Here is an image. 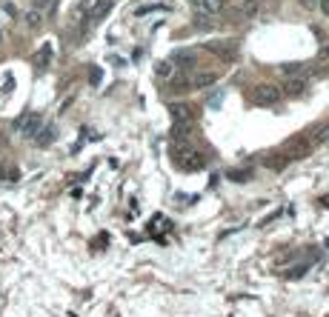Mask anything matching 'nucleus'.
<instances>
[{
	"instance_id": "nucleus-1",
	"label": "nucleus",
	"mask_w": 329,
	"mask_h": 317,
	"mask_svg": "<svg viewBox=\"0 0 329 317\" xmlns=\"http://www.w3.org/2000/svg\"><path fill=\"white\" fill-rule=\"evenodd\" d=\"M172 160H175L183 171H201L206 166L204 155H201L198 149L186 146V143H175V146H172Z\"/></svg>"
},
{
	"instance_id": "nucleus-2",
	"label": "nucleus",
	"mask_w": 329,
	"mask_h": 317,
	"mask_svg": "<svg viewBox=\"0 0 329 317\" xmlns=\"http://www.w3.org/2000/svg\"><path fill=\"white\" fill-rule=\"evenodd\" d=\"M169 63L175 69H189V66L198 63V52H195V49H175L172 57H169Z\"/></svg>"
},
{
	"instance_id": "nucleus-3",
	"label": "nucleus",
	"mask_w": 329,
	"mask_h": 317,
	"mask_svg": "<svg viewBox=\"0 0 329 317\" xmlns=\"http://www.w3.org/2000/svg\"><path fill=\"white\" fill-rule=\"evenodd\" d=\"M255 100L263 103V106H272V103L281 100V89H278L275 83H263V86L255 89Z\"/></svg>"
},
{
	"instance_id": "nucleus-4",
	"label": "nucleus",
	"mask_w": 329,
	"mask_h": 317,
	"mask_svg": "<svg viewBox=\"0 0 329 317\" xmlns=\"http://www.w3.org/2000/svg\"><path fill=\"white\" fill-rule=\"evenodd\" d=\"M112 3H114V0H92V3H89V9H86L89 20H92V23L103 20V17H106V14L112 11Z\"/></svg>"
},
{
	"instance_id": "nucleus-5",
	"label": "nucleus",
	"mask_w": 329,
	"mask_h": 317,
	"mask_svg": "<svg viewBox=\"0 0 329 317\" xmlns=\"http://www.w3.org/2000/svg\"><path fill=\"white\" fill-rule=\"evenodd\" d=\"M40 126H43V117H40V114H29V117L17 120V129L23 132V137H34L40 132Z\"/></svg>"
},
{
	"instance_id": "nucleus-6",
	"label": "nucleus",
	"mask_w": 329,
	"mask_h": 317,
	"mask_svg": "<svg viewBox=\"0 0 329 317\" xmlns=\"http://www.w3.org/2000/svg\"><path fill=\"white\" fill-rule=\"evenodd\" d=\"M192 129H195L192 120H175V123H172V140H175V143H183L186 137L192 135Z\"/></svg>"
},
{
	"instance_id": "nucleus-7",
	"label": "nucleus",
	"mask_w": 329,
	"mask_h": 317,
	"mask_svg": "<svg viewBox=\"0 0 329 317\" xmlns=\"http://www.w3.org/2000/svg\"><path fill=\"white\" fill-rule=\"evenodd\" d=\"M307 86H309V80L301 78V75H292V78L286 80V91H289L292 97H301V94H307Z\"/></svg>"
},
{
	"instance_id": "nucleus-8",
	"label": "nucleus",
	"mask_w": 329,
	"mask_h": 317,
	"mask_svg": "<svg viewBox=\"0 0 329 317\" xmlns=\"http://www.w3.org/2000/svg\"><path fill=\"white\" fill-rule=\"evenodd\" d=\"M192 3L201 14H218V11L226 6V0H192Z\"/></svg>"
},
{
	"instance_id": "nucleus-9",
	"label": "nucleus",
	"mask_w": 329,
	"mask_h": 317,
	"mask_svg": "<svg viewBox=\"0 0 329 317\" xmlns=\"http://www.w3.org/2000/svg\"><path fill=\"white\" fill-rule=\"evenodd\" d=\"M209 46V52L218 57H223V60H232V57L238 55V46L235 43H206Z\"/></svg>"
},
{
	"instance_id": "nucleus-10",
	"label": "nucleus",
	"mask_w": 329,
	"mask_h": 317,
	"mask_svg": "<svg viewBox=\"0 0 329 317\" xmlns=\"http://www.w3.org/2000/svg\"><path fill=\"white\" fill-rule=\"evenodd\" d=\"M169 86L172 89H189L192 86V75L186 69H175V75L169 78Z\"/></svg>"
},
{
	"instance_id": "nucleus-11",
	"label": "nucleus",
	"mask_w": 329,
	"mask_h": 317,
	"mask_svg": "<svg viewBox=\"0 0 329 317\" xmlns=\"http://www.w3.org/2000/svg\"><path fill=\"white\" fill-rule=\"evenodd\" d=\"M52 57H55V49H52V43H43V46H40V52L34 55V66H37V69H46L49 63H52Z\"/></svg>"
},
{
	"instance_id": "nucleus-12",
	"label": "nucleus",
	"mask_w": 329,
	"mask_h": 317,
	"mask_svg": "<svg viewBox=\"0 0 329 317\" xmlns=\"http://www.w3.org/2000/svg\"><path fill=\"white\" fill-rule=\"evenodd\" d=\"M218 80L215 72H198V75H192V89H204V86H212Z\"/></svg>"
},
{
	"instance_id": "nucleus-13",
	"label": "nucleus",
	"mask_w": 329,
	"mask_h": 317,
	"mask_svg": "<svg viewBox=\"0 0 329 317\" xmlns=\"http://www.w3.org/2000/svg\"><path fill=\"white\" fill-rule=\"evenodd\" d=\"M192 106L189 103H172V117L175 120H192Z\"/></svg>"
},
{
	"instance_id": "nucleus-14",
	"label": "nucleus",
	"mask_w": 329,
	"mask_h": 317,
	"mask_svg": "<svg viewBox=\"0 0 329 317\" xmlns=\"http://www.w3.org/2000/svg\"><path fill=\"white\" fill-rule=\"evenodd\" d=\"M40 23H43V11H37V9L26 11V26H29V29H37Z\"/></svg>"
},
{
	"instance_id": "nucleus-15",
	"label": "nucleus",
	"mask_w": 329,
	"mask_h": 317,
	"mask_svg": "<svg viewBox=\"0 0 329 317\" xmlns=\"http://www.w3.org/2000/svg\"><path fill=\"white\" fill-rule=\"evenodd\" d=\"M240 11H243L246 17H255V14L261 11V3H258V0H243V6H240Z\"/></svg>"
},
{
	"instance_id": "nucleus-16",
	"label": "nucleus",
	"mask_w": 329,
	"mask_h": 317,
	"mask_svg": "<svg viewBox=\"0 0 329 317\" xmlns=\"http://www.w3.org/2000/svg\"><path fill=\"white\" fill-rule=\"evenodd\" d=\"M169 3H149V6H137V14H149V11H166Z\"/></svg>"
},
{
	"instance_id": "nucleus-17",
	"label": "nucleus",
	"mask_w": 329,
	"mask_h": 317,
	"mask_svg": "<svg viewBox=\"0 0 329 317\" xmlns=\"http://www.w3.org/2000/svg\"><path fill=\"white\" fill-rule=\"evenodd\" d=\"M52 137H55V132H52V129H43V132H37V135H34V140H37V146H49V143H52Z\"/></svg>"
},
{
	"instance_id": "nucleus-18",
	"label": "nucleus",
	"mask_w": 329,
	"mask_h": 317,
	"mask_svg": "<svg viewBox=\"0 0 329 317\" xmlns=\"http://www.w3.org/2000/svg\"><path fill=\"white\" fill-rule=\"evenodd\" d=\"M172 72H175V69H172V63L166 60V63H160V66H158V78H169Z\"/></svg>"
},
{
	"instance_id": "nucleus-19",
	"label": "nucleus",
	"mask_w": 329,
	"mask_h": 317,
	"mask_svg": "<svg viewBox=\"0 0 329 317\" xmlns=\"http://www.w3.org/2000/svg\"><path fill=\"white\" fill-rule=\"evenodd\" d=\"M52 3H55V0H34V9H37V11H46Z\"/></svg>"
},
{
	"instance_id": "nucleus-20",
	"label": "nucleus",
	"mask_w": 329,
	"mask_h": 317,
	"mask_svg": "<svg viewBox=\"0 0 329 317\" xmlns=\"http://www.w3.org/2000/svg\"><path fill=\"white\" fill-rule=\"evenodd\" d=\"M206 17H209V14H201V17L195 14V26H198V29H206V26H209V20H206Z\"/></svg>"
},
{
	"instance_id": "nucleus-21",
	"label": "nucleus",
	"mask_w": 329,
	"mask_h": 317,
	"mask_svg": "<svg viewBox=\"0 0 329 317\" xmlns=\"http://www.w3.org/2000/svg\"><path fill=\"white\" fill-rule=\"evenodd\" d=\"M89 83H92V86H98V83H101V69H92V75H89Z\"/></svg>"
},
{
	"instance_id": "nucleus-22",
	"label": "nucleus",
	"mask_w": 329,
	"mask_h": 317,
	"mask_svg": "<svg viewBox=\"0 0 329 317\" xmlns=\"http://www.w3.org/2000/svg\"><path fill=\"white\" fill-rule=\"evenodd\" d=\"M321 9H324V14L329 17V0H321Z\"/></svg>"
},
{
	"instance_id": "nucleus-23",
	"label": "nucleus",
	"mask_w": 329,
	"mask_h": 317,
	"mask_svg": "<svg viewBox=\"0 0 329 317\" xmlns=\"http://www.w3.org/2000/svg\"><path fill=\"white\" fill-rule=\"evenodd\" d=\"M329 57V46H324V49H321V60H327Z\"/></svg>"
},
{
	"instance_id": "nucleus-24",
	"label": "nucleus",
	"mask_w": 329,
	"mask_h": 317,
	"mask_svg": "<svg viewBox=\"0 0 329 317\" xmlns=\"http://www.w3.org/2000/svg\"><path fill=\"white\" fill-rule=\"evenodd\" d=\"M0 40H3V34H0Z\"/></svg>"
}]
</instances>
